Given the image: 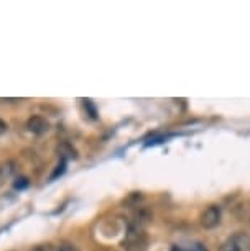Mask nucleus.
Segmentation results:
<instances>
[{
	"label": "nucleus",
	"mask_w": 250,
	"mask_h": 251,
	"mask_svg": "<svg viewBox=\"0 0 250 251\" xmlns=\"http://www.w3.org/2000/svg\"><path fill=\"white\" fill-rule=\"evenodd\" d=\"M171 251H206V248L201 243L191 245V248H181V246H173Z\"/></svg>",
	"instance_id": "nucleus-6"
},
{
	"label": "nucleus",
	"mask_w": 250,
	"mask_h": 251,
	"mask_svg": "<svg viewBox=\"0 0 250 251\" xmlns=\"http://www.w3.org/2000/svg\"><path fill=\"white\" fill-rule=\"evenodd\" d=\"M64 169H66V161H64V159H61V161H59L58 166H56L54 172H53V174H51L50 179L53 181V179H56V177H58V176H61L63 172H64Z\"/></svg>",
	"instance_id": "nucleus-7"
},
{
	"label": "nucleus",
	"mask_w": 250,
	"mask_h": 251,
	"mask_svg": "<svg viewBox=\"0 0 250 251\" xmlns=\"http://www.w3.org/2000/svg\"><path fill=\"white\" fill-rule=\"evenodd\" d=\"M27 128L28 132L35 133V135H43V133H46L50 130V123L45 117L33 115L27 120Z\"/></svg>",
	"instance_id": "nucleus-4"
},
{
	"label": "nucleus",
	"mask_w": 250,
	"mask_h": 251,
	"mask_svg": "<svg viewBox=\"0 0 250 251\" xmlns=\"http://www.w3.org/2000/svg\"><path fill=\"white\" fill-rule=\"evenodd\" d=\"M7 130H8V125L3 122L2 118H0V135H3V133H5Z\"/></svg>",
	"instance_id": "nucleus-11"
},
{
	"label": "nucleus",
	"mask_w": 250,
	"mask_h": 251,
	"mask_svg": "<svg viewBox=\"0 0 250 251\" xmlns=\"http://www.w3.org/2000/svg\"><path fill=\"white\" fill-rule=\"evenodd\" d=\"M28 251H54V248L50 243H43V245L33 246V248H30Z\"/></svg>",
	"instance_id": "nucleus-9"
},
{
	"label": "nucleus",
	"mask_w": 250,
	"mask_h": 251,
	"mask_svg": "<svg viewBox=\"0 0 250 251\" xmlns=\"http://www.w3.org/2000/svg\"><path fill=\"white\" fill-rule=\"evenodd\" d=\"M54 251H79V250H77V246H76V245H72V243H68V241H64V243L58 245V248H56Z\"/></svg>",
	"instance_id": "nucleus-8"
},
{
	"label": "nucleus",
	"mask_w": 250,
	"mask_h": 251,
	"mask_svg": "<svg viewBox=\"0 0 250 251\" xmlns=\"http://www.w3.org/2000/svg\"><path fill=\"white\" fill-rule=\"evenodd\" d=\"M15 172V163L14 161H8L5 164H2L0 166V179H7V177H10L12 174Z\"/></svg>",
	"instance_id": "nucleus-5"
},
{
	"label": "nucleus",
	"mask_w": 250,
	"mask_h": 251,
	"mask_svg": "<svg viewBox=\"0 0 250 251\" xmlns=\"http://www.w3.org/2000/svg\"><path fill=\"white\" fill-rule=\"evenodd\" d=\"M221 251H250V236L245 233H235L222 245Z\"/></svg>",
	"instance_id": "nucleus-2"
},
{
	"label": "nucleus",
	"mask_w": 250,
	"mask_h": 251,
	"mask_svg": "<svg viewBox=\"0 0 250 251\" xmlns=\"http://www.w3.org/2000/svg\"><path fill=\"white\" fill-rule=\"evenodd\" d=\"M28 185V179L27 177H20V179H17V183L14 184L15 189H25Z\"/></svg>",
	"instance_id": "nucleus-10"
},
{
	"label": "nucleus",
	"mask_w": 250,
	"mask_h": 251,
	"mask_svg": "<svg viewBox=\"0 0 250 251\" xmlns=\"http://www.w3.org/2000/svg\"><path fill=\"white\" fill-rule=\"evenodd\" d=\"M221 207L219 205H209L208 209L201 214V225L206 230H213L221 223Z\"/></svg>",
	"instance_id": "nucleus-3"
},
{
	"label": "nucleus",
	"mask_w": 250,
	"mask_h": 251,
	"mask_svg": "<svg viewBox=\"0 0 250 251\" xmlns=\"http://www.w3.org/2000/svg\"><path fill=\"white\" fill-rule=\"evenodd\" d=\"M146 246H148V238H146V233L143 232V227H139V225L132 223L127 235H125L124 250L125 251H146Z\"/></svg>",
	"instance_id": "nucleus-1"
}]
</instances>
